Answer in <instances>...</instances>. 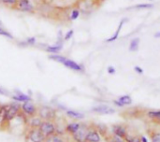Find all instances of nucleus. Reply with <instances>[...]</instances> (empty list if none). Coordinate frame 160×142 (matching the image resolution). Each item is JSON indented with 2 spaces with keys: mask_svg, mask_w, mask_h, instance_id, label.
Segmentation results:
<instances>
[{
  "mask_svg": "<svg viewBox=\"0 0 160 142\" xmlns=\"http://www.w3.org/2000/svg\"><path fill=\"white\" fill-rule=\"evenodd\" d=\"M41 123H42V119L38 115L28 118V125L30 128H38Z\"/></svg>",
  "mask_w": 160,
  "mask_h": 142,
  "instance_id": "obj_13",
  "label": "nucleus"
},
{
  "mask_svg": "<svg viewBox=\"0 0 160 142\" xmlns=\"http://www.w3.org/2000/svg\"><path fill=\"white\" fill-rule=\"evenodd\" d=\"M155 37L156 38H160V32H158V33L155 34Z\"/></svg>",
  "mask_w": 160,
  "mask_h": 142,
  "instance_id": "obj_36",
  "label": "nucleus"
},
{
  "mask_svg": "<svg viewBox=\"0 0 160 142\" xmlns=\"http://www.w3.org/2000/svg\"><path fill=\"white\" fill-rule=\"evenodd\" d=\"M152 142H160V133H154L151 137Z\"/></svg>",
  "mask_w": 160,
  "mask_h": 142,
  "instance_id": "obj_29",
  "label": "nucleus"
},
{
  "mask_svg": "<svg viewBox=\"0 0 160 142\" xmlns=\"http://www.w3.org/2000/svg\"><path fill=\"white\" fill-rule=\"evenodd\" d=\"M107 71H108V73H109V74H111V75H113V74H115V72H116V69H115V67H114V66H108V68H107Z\"/></svg>",
  "mask_w": 160,
  "mask_h": 142,
  "instance_id": "obj_31",
  "label": "nucleus"
},
{
  "mask_svg": "<svg viewBox=\"0 0 160 142\" xmlns=\"http://www.w3.org/2000/svg\"><path fill=\"white\" fill-rule=\"evenodd\" d=\"M67 115L72 119H75V120H81V119H83L84 118V115L81 112H78V111H75V110H68L67 111Z\"/></svg>",
  "mask_w": 160,
  "mask_h": 142,
  "instance_id": "obj_18",
  "label": "nucleus"
},
{
  "mask_svg": "<svg viewBox=\"0 0 160 142\" xmlns=\"http://www.w3.org/2000/svg\"><path fill=\"white\" fill-rule=\"evenodd\" d=\"M154 4L153 3H142V4H137L133 7H130L129 8H137V9H148V8H153Z\"/></svg>",
  "mask_w": 160,
  "mask_h": 142,
  "instance_id": "obj_19",
  "label": "nucleus"
},
{
  "mask_svg": "<svg viewBox=\"0 0 160 142\" xmlns=\"http://www.w3.org/2000/svg\"><path fill=\"white\" fill-rule=\"evenodd\" d=\"M80 14H81V10L79 8H77V7L73 8L70 12V21L77 20L80 17Z\"/></svg>",
  "mask_w": 160,
  "mask_h": 142,
  "instance_id": "obj_24",
  "label": "nucleus"
},
{
  "mask_svg": "<svg viewBox=\"0 0 160 142\" xmlns=\"http://www.w3.org/2000/svg\"><path fill=\"white\" fill-rule=\"evenodd\" d=\"M134 71H135L136 73L140 74V75L143 74V69H142L141 66H134Z\"/></svg>",
  "mask_w": 160,
  "mask_h": 142,
  "instance_id": "obj_32",
  "label": "nucleus"
},
{
  "mask_svg": "<svg viewBox=\"0 0 160 142\" xmlns=\"http://www.w3.org/2000/svg\"><path fill=\"white\" fill-rule=\"evenodd\" d=\"M73 34H74V31H73L72 29L69 30V31H68V32L66 33V35L64 36V40H65V41L69 40V39L73 37Z\"/></svg>",
  "mask_w": 160,
  "mask_h": 142,
  "instance_id": "obj_26",
  "label": "nucleus"
},
{
  "mask_svg": "<svg viewBox=\"0 0 160 142\" xmlns=\"http://www.w3.org/2000/svg\"><path fill=\"white\" fill-rule=\"evenodd\" d=\"M92 111L96 112V113H98V114H103V115L104 114L108 115V114L115 113V110H113L112 108H111L109 106H106V105H99V106L94 107L92 109Z\"/></svg>",
  "mask_w": 160,
  "mask_h": 142,
  "instance_id": "obj_9",
  "label": "nucleus"
},
{
  "mask_svg": "<svg viewBox=\"0 0 160 142\" xmlns=\"http://www.w3.org/2000/svg\"><path fill=\"white\" fill-rule=\"evenodd\" d=\"M147 116L152 120L160 122V110H150L147 112Z\"/></svg>",
  "mask_w": 160,
  "mask_h": 142,
  "instance_id": "obj_21",
  "label": "nucleus"
},
{
  "mask_svg": "<svg viewBox=\"0 0 160 142\" xmlns=\"http://www.w3.org/2000/svg\"><path fill=\"white\" fill-rule=\"evenodd\" d=\"M21 111L25 116H27V118H31L38 114V108L33 102H31V100H29L22 102V104L21 105Z\"/></svg>",
  "mask_w": 160,
  "mask_h": 142,
  "instance_id": "obj_5",
  "label": "nucleus"
},
{
  "mask_svg": "<svg viewBox=\"0 0 160 142\" xmlns=\"http://www.w3.org/2000/svg\"><path fill=\"white\" fill-rule=\"evenodd\" d=\"M52 139H51V141L52 142H65L64 141V140L61 138V137H59L58 135H53L52 137H51Z\"/></svg>",
  "mask_w": 160,
  "mask_h": 142,
  "instance_id": "obj_28",
  "label": "nucleus"
},
{
  "mask_svg": "<svg viewBox=\"0 0 160 142\" xmlns=\"http://www.w3.org/2000/svg\"><path fill=\"white\" fill-rule=\"evenodd\" d=\"M12 99L16 102H25V101H29L31 100L30 96L22 94V93H18L17 95H12Z\"/></svg>",
  "mask_w": 160,
  "mask_h": 142,
  "instance_id": "obj_16",
  "label": "nucleus"
},
{
  "mask_svg": "<svg viewBox=\"0 0 160 142\" xmlns=\"http://www.w3.org/2000/svg\"><path fill=\"white\" fill-rule=\"evenodd\" d=\"M38 115L42 121H54L56 119V110L48 106H42L38 109Z\"/></svg>",
  "mask_w": 160,
  "mask_h": 142,
  "instance_id": "obj_4",
  "label": "nucleus"
},
{
  "mask_svg": "<svg viewBox=\"0 0 160 142\" xmlns=\"http://www.w3.org/2000/svg\"><path fill=\"white\" fill-rule=\"evenodd\" d=\"M127 22H128V18H123V19L120 21V22H119V25H118V27H117L116 31L113 33V35H112L111 37H109V38H107V39H106V42H107V43L113 42V41H115V40L118 38V37H119V34H120V32H121V30H122V27L124 26V24H125Z\"/></svg>",
  "mask_w": 160,
  "mask_h": 142,
  "instance_id": "obj_10",
  "label": "nucleus"
},
{
  "mask_svg": "<svg viewBox=\"0 0 160 142\" xmlns=\"http://www.w3.org/2000/svg\"><path fill=\"white\" fill-rule=\"evenodd\" d=\"M125 142H142L141 138L137 137V136H130V135H126V137L124 138Z\"/></svg>",
  "mask_w": 160,
  "mask_h": 142,
  "instance_id": "obj_22",
  "label": "nucleus"
},
{
  "mask_svg": "<svg viewBox=\"0 0 160 142\" xmlns=\"http://www.w3.org/2000/svg\"><path fill=\"white\" fill-rule=\"evenodd\" d=\"M38 129L45 136V138H51L56 134V125L54 121H42Z\"/></svg>",
  "mask_w": 160,
  "mask_h": 142,
  "instance_id": "obj_3",
  "label": "nucleus"
},
{
  "mask_svg": "<svg viewBox=\"0 0 160 142\" xmlns=\"http://www.w3.org/2000/svg\"><path fill=\"white\" fill-rule=\"evenodd\" d=\"M49 58L51 60H53L55 62H58V63H61L62 65H64L66 67L71 69V70H74V71H77V72H83L84 71V67L81 64H78L77 62L71 60V59H68V57H65L63 55H59V54H51L49 56Z\"/></svg>",
  "mask_w": 160,
  "mask_h": 142,
  "instance_id": "obj_1",
  "label": "nucleus"
},
{
  "mask_svg": "<svg viewBox=\"0 0 160 142\" xmlns=\"http://www.w3.org/2000/svg\"><path fill=\"white\" fill-rule=\"evenodd\" d=\"M0 36H3L5 37H8L9 39H13V36L11 33H9L8 31H7L4 27H2V25H0Z\"/></svg>",
  "mask_w": 160,
  "mask_h": 142,
  "instance_id": "obj_25",
  "label": "nucleus"
},
{
  "mask_svg": "<svg viewBox=\"0 0 160 142\" xmlns=\"http://www.w3.org/2000/svg\"><path fill=\"white\" fill-rule=\"evenodd\" d=\"M118 100L124 105V106H128L132 104V98L129 95H125L123 96H120L118 98Z\"/></svg>",
  "mask_w": 160,
  "mask_h": 142,
  "instance_id": "obj_20",
  "label": "nucleus"
},
{
  "mask_svg": "<svg viewBox=\"0 0 160 142\" xmlns=\"http://www.w3.org/2000/svg\"><path fill=\"white\" fill-rule=\"evenodd\" d=\"M141 140H142V142H148L147 139H146L145 137H142V138H141Z\"/></svg>",
  "mask_w": 160,
  "mask_h": 142,
  "instance_id": "obj_35",
  "label": "nucleus"
},
{
  "mask_svg": "<svg viewBox=\"0 0 160 142\" xmlns=\"http://www.w3.org/2000/svg\"><path fill=\"white\" fill-rule=\"evenodd\" d=\"M110 142H125V140H124V139L119 138V137L113 135V136L110 139Z\"/></svg>",
  "mask_w": 160,
  "mask_h": 142,
  "instance_id": "obj_30",
  "label": "nucleus"
},
{
  "mask_svg": "<svg viewBox=\"0 0 160 142\" xmlns=\"http://www.w3.org/2000/svg\"><path fill=\"white\" fill-rule=\"evenodd\" d=\"M62 48H63V44L60 43V44H56V45H54V46H49V47L46 48L45 51H46L47 52L52 53V54H56V53H58V52L61 51Z\"/></svg>",
  "mask_w": 160,
  "mask_h": 142,
  "instance_id": "obj_17",
  "label": "nucleus"
},
{
  "mask_svg": "<svg viewBox=\"0 0 160 142\" xmlns=\"http://www.w3.org/2000/svg\"><path fill=\"white\" fill-rule=\"evenodd\" d=\"M36 42H37V40H36V37H28V38L26 39V41H24V43H25L26 45H30V46L35 45Z\"/></svg>",
  "mask_w": 160,
  "mask_h": 142,
  "instance_id": "obj_27",
  "label": "nucleus"
},
{
  "mask_svg": "<svg viewBox=\"0 0 160 142\" xmlns=\"http://www.w3.org/2000/svg\"><path fill=\"white\" fill-rule=\"evenodd\" d=\"M101 138L98 130H89L86 135V142H100Z\"/></svg>",
  "mask_w": 160,
  "mask_h": 142,
  "instance_id": "obj_12",
  "label": "nucleus"
},
{
  "mask_svg": "<svg viewBox=\"0 0 160 142\" xmlns=\"http://www.w3.org/2000/svg\"><path fill=\"white\" fill-rule=\"evenodd\" d=\"M0 25H2V22H1V21H0Z\"/></svg>",
  "mask_w": 160,
  "mask_h": 142,
  "instance_id": "obj_37",
  "label": "nucleus"
},
{
  "mask_svg": "<svg viewBox=\"0 0 160 142\" xmlns=\"http://www.w3.org/2000/svg\"><path fill=\"white\" fill-rule=\"evenodd\" d=\"M21 111V105L18 102H13L11 104H8L6 110V113H5V117H4V121L0 125H3L4 124H8L9 122H11L13 119H15L17 117V115L19 114V112Z\"/></svg>",
  "mask_w": 160,
  "mask_h": 142,
  "instance_id": "obj_2",
  "label": "nucleus"
},
{
  "mask_svg": "<svg viewBox=\"0 0 160 142\" xmlns=\"http://www.w3.org/2000/svg\"><path fill=\"white\" fill-rule=\"evenodd\" d=\"M81 125L82 124L76 123V122L70 123V124L67 125V126H66V132H68L70 135H73L74 133H76L79 130V128L81 127Z\"/></svg>",
  "mask_w": 160,
  "mask_h": 142,
  "instance_id": "obj_14",
  "label": "nucleus"
},
{
  "mask_svg": "<svg viewBox=\"0 0 160 142\" xmlns=\"http://www.w3.org/2000/svg\"><path fill=\"white\" fill-rule=\"evenodd\" d=\"M14 8L19 11L27 12V13H33L35 12V9H36L35 6L30 0H19Z\"/></svg>",
  "mask_w": 160,
  "mask_h": 142,
  "instance_id": "obj_7",
  "label": "nucleus"
},
{
  "mask_svg": "<svg viewBox=\"0 0 160 142\" xmlns=\"http://www.w3.org/2000/svg\"><path fill=\"white\" fill-rule=\"evenodd\" d=\"M112 132L113 133V135H115L119 138H122V139H124L126 137V135L128 134L126 127L124 125H113L112 128Z\"/></svg>",
  "mask_w": 160,
  "mask_h": 142,
  "instance_id": "obj_11",
  "label": "nucleus"
},
{
  "mask_svg": "<svg viewBox=\"0 0 160 142\" xmlns=\"http://www.w3.org/2000/svg\"><path fill=\"white\" fill-rule=\"evenodd\" d=\"M0 95H8V92L3 89L2 87H0Z\"/></svg>",
  "mask_w": 160,
  "mask_h": 142,
  "instance_id": "obj_34",
  "label": "nucleus"
},
{
  "mask_svg": "<svg viewBox=\"0 0 160 142\" xmlns=\"http://www.w3.org/2000/svg\"><path fill=\"white\" fill-rule=\"evenodd\" d=\"M19 0H0L1 4H3L4 6H7V7H15L17 3H18Z\"/></svg>",
  "mask_w": 160,
  "mask_h": 142,
  "instance_id": "obj_23",
  "label": "nucleus"
},
{
  "mask_svg": "<svg viewBox=\"0 0 160 142\" xmlns=\"http://www.w3.org/2000/svg\"><path fill=\"white\" fill-rule=\"evenodd\" d=\"M88 131H89V129L85 125H81V127L79 128V130L72 135L74 141L86 142V135H87Z\"/></svg>",
  "mask_w": 160,
  "mask_h": 142,
  "instance_id": "obj_8",
  "label": "nucleus"
},
{
  "mask_svg": "<svg viewBox=\"0 0 160 142\" xmlns=\"http://www.w3.org/2000/svg\"><path fill=\"white\" fill-rule=\"evenodd\" d=\"M0 3H1V2H0Z\"/></svg>",
  "mask_w": 160,
  "mask_h": 142,
  "instance_id": "obj_38",
  "label": "nucleus"
},
{
  "mask_svg": "<svg viewBox=\"0 0 160 142\" xmlns=\"http://www.w3.org/2000/svg\"><path fill=\"white\" fill-rule=\"evenodd\" d=\"M26 138L30 142H45L46 140L45 136L38 128H30Z\"/></svg>",
  "mask_w": 160,
  "mask_h": 142,
  "instance_id": "obj_6",
  "label": "nucleus"
},
{
  "mask_svg": "<svg viewBox=\"0 0 160 142\" xmlns=\"http://www.w3.org/2000/svg\"><path fill=\"white\" fill-rule=\"evenodd\" d=\"M140 37H134L130 40L129 42V46H128V51H137L139 50L140 47Z\"/></svg>",
  "mask_w": 160,
  "mask_h": 142,
  "instance_id": "obj_15",
  "label": "nucleus"
},
{
  "mask_svg": "<svg viewBox=\"0 0 160 142\" xmlns=\"http://www.w3.org/2000/svg\"><path fill=\"white\" fill-rule=\"evenodd\" d=\"M113 104H114L115 106L119 107V108H123V107H125V106H124V105H123V104H122L118 99H117V100H114V101H113Z\"/></svg>",
  "mask_w": 160,
  "mask_h": 142,
  "instance_id": "obj_33",
  "label": "nucleus"
}]
</instances>
